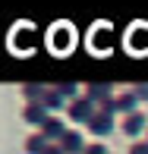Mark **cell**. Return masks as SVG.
I'll return each instance as SVG.
<instances>
[{
	"instance_id": "1",
	"label": "cell",
	"mask_w": 148,
	"mask_h": 154,
	"mask_svg": "<svg viewBox=\"0 0 148 154\" xmlns=\"http://www.w3.org/2000/svg\"><path fill=\"white\" fill-rule=\"evenodd\" d=\"M136 104H139V97L136 91H120L114 94L107 104H104L101 110H107V113H123V116H129V113H136Z\"/></svg>"
},
{
	"instance_id": "2",
	"label": "cell",
	"mask_w": 148,
	"mask_h": 154,
	"mask_svg": "<svg viewBox=\"0 0 148 154\" xmlns=\"http://www.w3.org/2000/svg\"><path fill=\"white\" fill-rule=\"evenodd\" d=\"M95 104L88 101V97H73L69 101V107H66V113H69V123H88L91 116H95Z\"/></svg>"
},
{
	"instance_id": "3",
	"label": "cell",
	"mask_w": 148,
	"mask_h": 154,
	"mask_svg": "<svg viewBox=\"0 0 148 154\" xmlns=\"http://www.w3.org/2000/svg\"><path fill=\"white\" fill-rule=\"evenodd\" d=\"M85 126H88V132H95V135H107V132H114V113H107V110L98 107L95 116H91Z\"/></svg>"
},
{
	"instance_id": "4",
	"label": "cell",
	"mask_w": 148,
	"mask_h": 154,
	"mask_svg": "<svg viewBox=\"0 0 148 154\" xmlns=\"http://www.w3.org/2000/svg\"><path fill=\"white\" fill-rule=\"evenodd\" d=\"M47 116H51V110H47L41 101H29V104L22 107V120L29 123V126H41Z\"/></svg>"
},
{
	"instance_id": "5",
	"label": "cell",
	"mask_w": 148,
	"mask_h": 154,
	"mask_svg": "<svg viewBox=\"0 0 148 154\" xmlns=\"http://www.w3.org/2000/svg\"><path fill=\"white\" fill-rule=\"evenodd\" d=\"M57 145H60L66 154H79V151H85V138H82V132H73V129H66V132H63Z\"/></svg>"
},
{
	"instance_id": "6",
	"label": "cell",
	"mask_w": 148,
	"mask_h": 154,
	"mask_svg": "<svg viewBox=\"0 0 148 154\" xmlns=\"http://www.w3.org/2000/svg\"><path fill=\"white\" fill-rule=\"evenodd\" d=\"M38 129L44 132V138H47V142H60V135L66 132V123H63L60 116H54V113H51V116H47L44 123L38 126Z\"/></svg>"
},
{
	"instance_id": "7",
	"label": "cell",
	"mask_w": 148,
	"mask_h": 154,
	"mask_svg": "<svg viewBox=\"0 0 148 154\" xmlns=\"http://www.w3.org/2000/svg\"><path fill=\"white\" fill-rule=\"evenodd\" d=\"M85 97L95 104V107H104V104L114 97V91H110V85H101V82L95 85V82H91V85H88V91H85Z\"/></svg>"
},
{
	"instance_id": "8",
	"label": "cell",
	"mask_w": 148,
	"mask_h": 154,
	"mask_svg": "<svg viewBox=\"0 0 148 154\" xmlns=\"http://www.w3.org/2000/svg\"><path fill=\"white\" fill-rule=\"evenodd\" d=\"M120 132L123 135H139V132H145V116L139 113H129V116H123V123H120Z\"/></svg>"
},
{
	"instance_id": "9",
	"label": "cell",
	"mask_w": 148,
	"mask_h": 154,
	"mask_svg": "<svg viewBox=\"0 0 148 154\" xmlns=\"http://www.w3.org/2000/svg\"><path fill=\"white\" fill-rule=\"evenodd\" d=\"M47 148H51V142L44 138V132H32L25 138V154H44Z\"/></svg>"
},
{
	"instance_id": "10",
	"label": "cell",
	"mask_w": 148,
	"mask_h": 154,
	"mask_svg": "<svg viewBox=\"0 0 148 154\" xmlns=\"http://www.w3.org/2000/svg\"><path fill=\"white\" fill-rule=\"evenodd\" d=\"M54 51H66V47H73V29H66V25H60V29H54Z\"/></svg>"
},
{
	"instance_id": "11",
	"label": "cell",
	"mask_w": 148,
	"mask_h": 154,
	"mask_svg": "<svg viewBox=\"0 0 148 154\" xmlns=\"http://www.w3.org/2000/svg\"><path fill=\"white\" fill-rule=\"evenodd\" d=\"M63 101H66V97H63L57 88H47V94H44V101H41V104H44L47 110H63V107H66Z\"/></svg>"
},
{
	"instance_id": "12",
	"label": "cell",
	"mask_w": 148,
	"mask_h": 154,
	"mask_svg": "<svg viewBox=\"0 0 148 154\" xmlns=\"http://www.w3.org/2000/svg\"><path fill=\"white\" fill-rule=\"evenodd\" d=\"M44 94H47L44 85H22V97H25V104H29V101H44Z\"/></svg>"
},
{
	"instance_id": "13",
	"label": "cell",
	"mask_w": 148,
	"mask_h": 154,
	"mask_svg": "<svg viewBox=\"0 0 148 154\" xmlns=\"http://www.w3.org/2000/svg\"><path fill=\"white\" fill-rule=\"evenodd\" d=\"M57 91H60L63 97H69V101H73V97H79V88H76V85H73V82H63V85L57 88Z\"/></svg>"
},
{
	"instance_id": "14",
	"label": "cell",
	"mask_w": 148,
	"mask_h": 154,
	"mask_svg": "<svg viewBox=\"0 0 148 154\" xmlns=\"http://www.w3.org/2000/svg\"><path fill=\"white\" fill-rule=\"evenodd\" d=\"M82 154H110V151H107V145H104V142H91V145H85V151H82Z\"/></svg>"
},
{
	"instance_id": "15",
	"label": "cell",
	"mask_w": 148,
	"mask_h": 154,
	"mask_svg": "<svg viewBox=\"0 0 148 154\" xmlns=\"http://www.w3.org/2000/svg\"><path fill=\"white\" fill-rule=\"evenodd\" d=\"M129 154H148V142H132Z\"/></svg>"
},
{
	"instance_id": "16",
	"label": "cell",
	"mask_w": 148,
	"mask_h": 154,
	"mask_svg": "<svg viewBox=\"0 0 148 154\" xmlns=\"http://www.w3.org/2000/svg\"><path fill=\"white\" fill-rule=\"evenodd\" d=\"M132 91H136L139 101H148V85H139V88H132Z\"/></svg>"
},
{
	"instance_id": "17",
	"label": "cell",
	"mask_w": 148,
	"mask_h": 154,
	"mask_svg": "<svg viewBox=\"0 0 148 154\" xmlns=\"http://www.w3.org/2000/svg\"><path fill=\"white\" fill-rule=\"evenodd\" d=\"M44 154H66V151H63V148H60V145H57V142H54V145H51V148H47Z\"/></svg>"
},
{
	"instance_id": "18",
	"label": "cell",
	"mask_w": 148,
	"mask_h": 154,
	"mask_svg": "<svg viewBox=\"0 0 148 154\" xmlns=\"http://www.w3.org/2000/svg\"><path fill=\"white\" fill-rule=\"evenodd\" d=\"M145 135H148V132H145ZM145 142H148V138H145Z\"/></svg>"
},
{
	"instance_id": "19",
	"label": "cell",
	"mask_w": 148,
	"mask_h": 154,
	"mask_svg": "<svg viewBox=\"0 0 148 154\" xmlns=\"http://www.w3.org/2000/svg\"><path fill=\"white\" fill-rule=\"evenodd\" d=\"M79 154H82V151H79Z\"/></svg>"
}]
</instances>
